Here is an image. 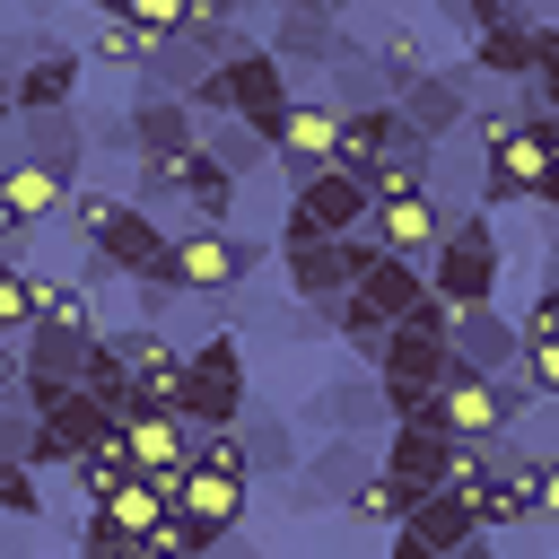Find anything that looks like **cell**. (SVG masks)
Wrapping results in <instances>:
<instances>
[{"instance_id":"d6a6232c","label":"cell","mask_w":559,"mask_h":559,"mask_svg":"<svg viewBox=\"0 0 559 559\" xmlns=\"http://www.w3.org/2000/svg\"><path fill=\"white\" fill-rule=\"evenodd\" d=\"M201 148H210V157H218V166H227L236 183H245V175H262V166L280 157V148H271V140L253 131V122H236V114H227V122H201Z\"/></svg>"},{"instance_id":"1f68e13d","label":"cell","mask_w":559,"mask_h":559,"mask_svg":"<svg viewBox=\"0 0 559 559\" xmlns=\"http://www.w3.org/2000/svg\"><path fill=\"white\" fill-rule=\"evenodd\" d=\"M314 314H323V332H332V341H349L367 367L384 358V332H393V323H384V314H376L358 288H341V297H332V306H314Z\"/></svg>"},{"instance_id":"603a6c76","label":"cell","mask_w":559,"mask_h":559,"mask_svg":"<svg viewBox=\"0 0 559 559\" xmlns=\"http://www.w3.org/2000/svg\"><path fill=\"white\" fill-rule=\"evenodd\" d=\"M533 44H542V26H533L524 9H507V17L472 26V70H489V79H533Z\"/></svg>"},{"instance_id":"30bf717a","label":"cell","mask_w":559,"mask_h":559,"mask_svg":"<svg viewBox=\"0 0 559 559\" xmlns=\"http://www.w3.org/2000/svg\"><path fill=\"white\" fill-rule=\"evenodd\" d=\"M227 87H236V122H253L271 148H280V122H288V61L271 52V44H245L236 61H227Z\"/></svg>"},{"instance_id":"c3c4849f","label":"cell","mask_w":559,"mask_h":559,"mask_svg":"<svg viewBox=\"0 0 559 559\" xmlns=\"http://www.w3.org/2000/svg\"><path fill=\"white\" fill-rule=\"evenodd\" d=\"M201 559H262V550H253V542H236V533H227V542H218V550H201Z\"/></svg>"},{"instance_id":"2e32d148","label":"cell","mask_w":559,"mask_h":559,"mask_svg":"<svg viewBox=\"0 0 559 559\" xmlns=\"http://www.w3.org/2000/svg\"><path fill=\"white\" fill-rule=\"evenodd\" d=\"M393 105H402V122H411L419 140H454V131L472 122V87H463L454 70H419Z\"/></svg>"},{"instance_id":"ffe728a7","label":"cell","mask_w":559,"mask_h":559,"mask_svg":"<svg viewBox=\"0 0 559 559\" xmlns=\"http://www.w3.org/2000/svg\"><path fill=\"white\" fill-rule=\"evenodd\" d=\"M79 70H87V52H70V44H44L26 70H9V96H17V114H52V105H70V96H79Z\"/></svg>"},{"instance_id":"d590c367","label":"cell","mask_w":559,"mask_h":559,"mask_svg":"<svg viewBox=\"0 0 559 559\" xmlns=\"http://www.w3.org/2000/svg\"><path fill=\"white\" fill-rule=\"evenodd\" d=\"M411 507H419V489H411V480H393L384 463H376V472H367V480L349 489V515H358V524H384V533H393V524H402Z\"/></svg>"},{"instance_id":"ee69618b","label":"cell","mask_w":559,"mask_h":559,"mask_svg":"<svg viewBox=\"0 0 559 559\" xmlns=\"http://www.w3.org/2000/svg\"><path fill=\"white\" fill-rule=\"evenodd\" d=\"M515 332H524V349H533V341H559V271L533 288V306H524V323H515Z\"/></svg>"},{"instance_id":"ac0fdd59","label":"cell","mask_w":559,"mask_h":559,"mask_svg":"<svg viewBox=\"0 0 559 559\" xmlns=\"http://www.w3.org/2000/svg\"><path fill=\"white\" fill-rule=\"evenodd\" d=\"M445 454H454V437H445L437 419H393V437H384V472L411 480L419 498L445 489Z\"/></svg>"},{"instance_id":"5bb4252c","label":"cell","mask_w":559,"mask_h":559,"mask_svg":"<svg viewBox=\"0 0 559 559\" xmlns=\"http://www.w3.org/2000/svg\"><path fill=\"white\" fill-rule=\"evenodd\" d=\"M122 463H131V472H183V463H192V419L131 402V411H122Z\"/></svg>"},{"instance_id":"7bdbcfd3","label":"cell","mask_w":559,"mask_h":559,"mask_svg":"<svg viewBox=\"0 0 559 559\" xmlns=\"http://www.w3.org/2000/svg\"><path fill=\"white\" fill-rule=\"evenodd\" d=\"M114 218H122V192H70V227H79L87 245H96Z\"/></svg>"},{"instance_id":"74e56055","label":"cell","mask_w":559,"mask_h":559,"mask_svg":"<svg viewBox=\"0 0 559 559\" xmlns=\"http://www.w3.org/2000/svg\"><path fill=\"white\" fill-rule=\"evenodd\" d=\"M148 52H157V44H148L131 17H105V26L87 35V61H105V70H148Z\"/></svg>"},{"instance_id":"3957f363","label":"cell","mask_w":559,"mask_h":559,"mask_svg":"<svg viewBox=\"0 0 559 559\" xmlns=\"http://www.w3.org/2000/svg\"><path fill=\"white\" fill-rule=\"evenodd\" d=\"M550 157H559V131H550L542 114H524V105H515V122L480 148V201H489V210H498V201H542Z\"/></svg>"},{"instance_id":"4316f807","label":"cell","mask_w":559,"mask_h":559,"mask_svg":"<svg viewBox=\"0 0 559 559\" xmlns=\"http://www.w3.org/2000/svg\"><path fill=\"white\" fill-rule=\"evenodd\" d=\"M332 9H341V0H288V9H280V35H271V52H280V61H332V52H341V26H332Z\"/></svg>"},{"instance_id":"83f0119b","label":"cell","mask_w":559,"mask_h":559,"mask_svg":"<svg viewBox=\"0 0 559 559\" xmlns=\"http://www.w3.org/2000/svg\"><path fill=\"white\" fill-rule=\"evenodd\" d=\"M131 140H140V148H192V140H201V114H192L183 96L131 87Z\"/></svg>"},{"instance_id":"8fae6325","label":"cell","mask_w":559,"mask_h":559,"mask_svg":"<svg viewBox=\"0 0 559 559\" xmlns=\"http://www.w3.org/2000/svg\"><path fill=\"white\" fill-rule=\"evenodd\" d=\"M332 148H341V105H332V96H297L288 122H280V175L306 183V175L332 166Z\"/></svg>"},{"instance_id":"f5cc1de1","label":"cell","mask_w":559,"mask_h":559,"mask_svg":"<svg viewBox=\"0 0 559 559\" xmlns=\"http://www.w3.org/2000/svg\"><path fill=\"white\" fill-rule=\"evenodd\" d=\"M9 122H17V96H9V79H0V131H9Z\"/></svg>"},{"instance_id":"277c9868","label":"cell","mask_w":559,"mask_h":559,"mask_svg":"<svg viewBox=\"0 0 559 559\" xmlns=\"http://www.w3.org/2000/svg\"><path fill=\"white\" fill-rule=\"evenodd\" d=\"M245 507H253V480H245V472L183 463V480H175V524H183L192 559H201V550H218L227 533H245Z\"/></svg>"},{"instance_id":"52a82bcc","label":"cell","mask_w":559,"mask_h":559,"mask_svg":"<svg viewBox=\"0 0 559 559\" xmlns=\"http://www.w3.org/2000/svg\"><path fill=\"white\" fill-rule=\"evenodd\" d=\"M183 419L192 428H227V419H245V349L236 341H201L192 358H183Z\"/></svg>"},{"instance_id":"7c38bea8","label":"cell","mask_w":559,"mask_h":559,"mask_svg":"<svg viewBox=\"0 0 559 559\" xmlns=\"http://www.w3.org/2000/svg\"><path fill=\"white\" fill-rule=\"evenodd\" d=\"M166 253H175V236H166L140 201H122V218L96 236V280H140V271H166Z\"/></svg>"},{"instance_id":"44dd1931","label":"cell","mask_w":559,"mask_h":559,"mask_svg":"<svg viewBox=\"0 0 559 559\" xmlns=\"http://www.w3.org/2000/svg\"><path fill=\"white\" fill-rule=\"evenodd\" d=\"M393 140H419V131L402 122V105H393V96H384V105H349V114H341V148H332V166L367 175V166H376Z\"/></svg>"},{"instance_id":"4fadbf2b","label":"cell","mask_w":559,"mask_h":559,"mask_svg":"<svg viewBox=\"0 0 559 559\" xmlns=\"http://www.w3.org/2000/svg\"><path fill=\"white\" fill-rule=\"evenodd\" d=\"M79 367H87V341H79V332L35 323V332H26V376H17V402H26V411H52V402L79 384Z\"/></svg>"},{"instance_id":"ab89813d","label":"cell","mask_w":559,"mask_h":559,"mask_svg":"<svg viewBox=\"0 0 559 559\" xmlns=\"http://www.w3.org/2000/svg\"><path fill=\"white\" fill-rule=\"evenodd\" d=\"M114 17H131L148 44H175L192 26V0H114Z\"/></svg>"},{"instance_id":"f35d334b","label":"cell","mask_w":559,"mask_h":559,"mask_svg":"<svg viewBox=\"0 0 559 559\" xmlns=\"http://www.w3.org/2000/svg\"><path fill=\"white\" fill-rule=\"evenodd\" d=\"M376 61H384V87L402 96V87H411V79L428 70V44H419L411 26H384V35H376Z\"/></svg>"},{"instance_id":"6da1fadb","label":"cell","mask_w":559,"mask_h":559,"mask_svg":"<svg viewBox=\"0 0 559 559\" xmlns=\"http://www.w3.org/2000/svg\"><path fill=\"white\" fill-rule=\"evenodd\" d=\"M524 411H533V384H524V367H515V376L445 367V384L428 393V419H437L445 437H480V445H498V437H507Z\"/></svg>"},{"instance_id":"484cf974","label":"cell","mask_w":559,"mask_h":559,"mask_svg":"<svg viewBox=\"0 0 559 559\" xmlns=\"http://www.w3.org/2000/svg\"><path fill=\"white\" fill-rule=\"evenodd\" d=\"M367 201H411V192H437V140H393L367 175Z\"/></svg>"},{"instance_id":"e575fe53","label":"cell","mask_w":559,"mask_h":559,"mask_svg":"<svg viewBox=\"0 0 559 559\" xmlns=\"http://www.w3.org/2000/svg\"><path fill=\"white\" fill-rule=\"evenodd\" d=\"M236 428H245L253 480H288V472H297V428H288V419H236Z\"/></svg>"},{"instance_id":"ba28073f","label":"cell","mask_w":559,"mask_h":559,"mask_svg":"<svg viewBox=\"0 0 559 559\" xmlns=\"http://www.w3.org/2000/svg\"><path fill=\"white\" fill-rule=\"evenodd\" d=\"M114 349H122V367H131V402H148V411H183V358H192V349H183L166 323H122Z\"/></svg>"},{"instance_id":"e0dca14e","label":"cell","mask_w":559,"mask_h":559,"mask_svg":"<svg viewBox=\"0 0 559 559\" xmlns=\"http://www.w3.org/2000/svg\"><path fill=\"white\" fill-rule=\"evenodd\" d=\"M445 341H454V367H480V376H515V358H524V332L498 306H463Z\"/></svg>"},{"instance_id":"681fc988","label":"cell","mask_w":559,"mask_h":559,"mask_svg":"<svg viewBox=\"0 0 559 559\" xmlns=\"http://www.w3.org/2000/svg\"><path fill=\"white\" fill-rule=\"evenodd\" d=\"M489 542H498V533H472V542H463V550H454V559H498V550H489Z\"/></svg>"},{"instance_id":"816d5d0a","label":"cell","mask_w":559,"mask_h":559,"mask_svg":"<svg viewBox=\"0 0 559 559\" xmlns=\"http://www.w3.org/2000/svg\"><path fill=\"white\" fill-rule=\"evenodd\" d=\"M542 210L559 218V157H550V183H542Z\"/></svg>"},{"instance_id":"7a4b0ae2","label":"cell","mask_w":559,"mask_h":559,"mask_svg":"<svg viewBox=\"0 0 559 559\" xmlns=\"http://www.w3.org/2000/svg\"><path fill=\"white\" fill-rule=\"evenodd\" d=\"M498 271H507L498 227H489L480 210H454L445 236H437V253H428V288L463 314V306H498Z\"/></svg>"},{"instance_id":"f6af8a7d","label":"cell","mask_w":559,"mask_h":559,"mask_svg":"<svg viewBox=\"0 0 559 559\" xmlns=\"http://www.w3.org/2000/svg\"><path fill=\"white\" fill-rule=\"evenodd\" d=\"M0 454H9V463H26V454H35V411H26L17 393L0 402Z\"/></svg>"},{"instance_id":"11a10c76","label":"cell","mask_w":559,"mask_h":559,"mask_svg":"<svg viewBox=\"0 0 559 559\" xmlns=\"http://www.w3.org/2000/svg\"><path fill=\"white\" fill-rule=\"evenodd\" d=\"M550 271H559V236H550Z\"/></svg>"},{"instance_id":"7402d4cb","label":"cell","mask_w":559,"mask_h":559,"mask_svg":"<svg viewBox=\"0 0 559 559\" xmlns=\"http://www.w3.org/2000/svg\"><path fill=\"white\" fill-rule=\"evenodd\" d=\"M17 157H35V166H52V175L79 183V166H87V131H79V114H70V105H52V114H17Z\"/></svg>"},{"instance_id":"bcb514c9","label":"cell","mask_w":559,"mask_h":559,"mask_svg":"<svg viewBox=\"0 0 559 559\" xmlns=\"http://www.w3.org/2000/svg\"><path fill=\"white\" fill-rule=\"evenodd\" d=\"M515 367H524V384H533V402H559V341H533V349H524Z\"/></svg>"},{"instance_id":"db71d44e","label":"cell","mask_w":559,"mask_h":559,"mask_svg":"<svg viewBox=\"0 0 559 559\" xmlns=\"http://www.w3.org/2000/svg\"><path fill=\"white\" fill-rule=\"evenodd\" d=\"M79 9H105V17H114V0H79Z\"/></svg>"},{"instance_id":"8992f818","label":"cell","mask_w":559,"mask_h":559,"mask_svg":"<svg viewBox=\"0 0 559 559\" xmlns=\"http://www.w3.org/2000/svg\"><path fill=\"white\" fill-rule=\"evenodd\" d=\"M253 262H262V245H245L236 227H183L175 253H166V271L183 280V297H236L253 280Z\"/></svg>"},{"instance_id":"4dcf8cb0","label":"cell","mask_w":559,"mask_h":559,"mask_svg":"<svg viewBox=\"0 0 559 559\" xmlns=\"http://www.w3.org/2000/svg\"><path fill=\"white\" fill-rule=\"evenodd\" d=\"M323 70H332V105H341V114H349V105H384V96H393V87H384V61H376L367 44H349V35H341V52H332Z\"/></svg>"},{"instance_id":"9a60e30c","label":"cell","mask_w":559,"mask_h":559,"mask_svg":"<svg viewBox=\"0 0 559 559\" xmlns=\"http://www.w3.org/2000/svg\"><path fill=\"white\" fill-rule=\"evenodd\" d=\"M445 218H454V210H445L437 192H411V201H376V210H367V236H376L384 253L428 262V253H437V236H445Z\"/></svg>"},{"instance_id":"d4e9b609","label":"cell","mask_w":559,"mask_h":559,"mask_svg":"<svg viewBox=\"0 0 559 559\" xmlns=\"http://www.w3.org/2000/svg\"><path fill=\"white\" fill-rule=\"evenodd\" d=\"M70 175H52V166H35V157H0V201L17 210V218H35V227H52L61 210H70Z\"/></svg>"},{"instance_id":"f546056e","label":"cell","mask_w":559,"mask_h":559,"mask_svg":"<svg viewBox=\"0 0 559 559\" xmlns=\"http://www.w3.org/2000/svg\"><path fill=\"white\" fill-rule=\"evenodd\" d=\"M35 323L96 341V332H105V323H96V280H35Z\"/></svg>"},{"instance_id":"d6986e66","label":"cell","mask_w":559,"mask_h":559,"mask_svg":"<svg viewBox=\"0 0 559 559\" xmlns=\"http://www.w3.org/2000/svg\"><path fill=\"white\" fill-rule=\"evenodd\" d=\"M367 472H376V463L358 454V437H323V454H314V463L297 472L288 507H297V515H306V507H349V489H358Z\"/></svg>"},{"instance_id":"7dc6e473","label":"cell","mask_w":559,"mask_h":559,"mask_svg":"<svg viewBox=\"0 0 559 559\" xmlns=\"http://www.w3.org/2000/svg\"><path fill=\"white\" fill-rule=\"evenodd\" d=\"M542 524H559V454H542Z\"/></svg>"},{"instance_id":"9f6ffc18","label":"cell","mask_w":559,"mask_h":559,"mask_svg":"<svg viewBox=\"0 0 559 559\" xmlns=\"http://www.w3.org/2000/svg\"><path fill=\"white\" fill-rule=\"evenodd\" d=\"M253 9H288V0H253Z\"/></svg>"},{"instance_id":"8d00e7d4","label":"cell","mask_w":559,"mask_h":559,"mask_svg":"<svg viewBox=\"0 0 559 559\" xmlns=\"http://www.w3.org/2000/svg\"><path fill=\"white\" fill-rule=\"evenodd\" d=\"M79 384H87L105 411H131V367H122L114 332H96V341H87V367H79Z\"/></svg>"},{"instance_id":"9c48e42d","label":"cell","mask_w":559,"mask_h":559,"mask_svg":"<svg viewBox=\"0 0 559 559\" xmlns=\"http://www.w3.org/2000/svg\"><path fill=\"white\" fill-rule=\"evenodd\" d=\"M472 533H480L472 498H463V489H428V498L393 524V550H384V559H454Z\"/></svg>"},{"instance_id":"b9f144b4","label":"cell","mask_w":559,"mask_h":559,"mask_svg":"<svg viewBox=\"0 0 559 559\" xmlns=\"http://www.w3.org/2000/svg\"><path fill=\"white\" fill-rule=\"evenodd\" d=\"M0 515H17V524H35V515H44L35 463H9V454H0Z\"/></svg>"},{"instance_id":"836d02e7","label":"cell","mask_w":559,"mask_h":559,"mask_svg":"<svg viewBox=\"0 0 559 559\" xmlns=\"http://www.w3.org/2000/svg\"><path fill=\"white\" fill-rule=\"evenodd\" d=\"M131 166H140V201H183L192 175H201V140L192 148H140Z\"/></svg>"},{"instance_id":"60d3db41","label":"cell","mask_w":559,"mask_h":559,"mask_svg":"<svg viewBox=\"0 0 559 559\" xmlns=\"http://www.w3.org/2000/svg\"><path fill=\"white\" fill-rule=\"evenodd\" d=\"M0 332H35V271L26 262H0Z\"/></svg>"},{"instance_id":"cb8c5ba5","label":"cell","mask_w":559,"mask_h":559,"mask_svg":"<svg viewBox=\"0 0 559 559\" xmlns=\"http://www.w3.org/2000/svg\"><path fill=\"white\" fill-rule=\"evenodd\" d=\"M358 297H367L384 323H402V314L428 306V262H411V253H376V262L358 271Z\"/></svg>"},{"instance_id":"f907efd6","label":"cell","mask_w":559,"mask_h":559,"mask_svg":"<svg viewBox=\"0 0 559 559\" xmlns=\"http://www.w3.org/2000/svg\"><path fill=\"white\" fill-rule=\"evenodd\" d=\"M140 559H192V550H175V542H140Z\"/></svg>"},{"instance_id":"5b68a950","label":"cell","mask_w":559,"mask_h":559,"mask_svg":"<svg viewBox=\"0 0 559 559\" xmlns=\"http://www.w3.org/2000/svg\"><path fill=\"white\" fill-rule=\"evenodd\" d=\"M367 183L349 175V166H323V175H306L297 192H288V210H280V245H306V236H358L367 227Z\"/></svg>"},{"instance_id":"f1b7e54d","label":"cell","mask_w":559,"mask_h":559,"mask_svg":"<svg viewBox=\"0 0 559 559\" xmlns=\"http://www.w3.org/2000/svg\"><path fill=\"white\" fill-rule=\"evenodd\" d=\"M376 411H384V384H323V393H306V428L314 437H358Z\"/></svg>"}]
</instances>
